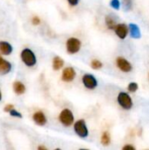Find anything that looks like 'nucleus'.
<instances>
[{"label":"nucleus","mask_w":149,"mask_h":150,"mask_svg":"<svg viewBox=\"0 0 149 150\" xmlns=\"http://www.w3.org/2000/svg\"><path fill=\"white\" fill-rule=\"evenodd\" d=\"M116 65H117L118 69L124 73H130L133 70L132 63L127 59H126L125 57H122V56L117 57Z\"/></svg>","instance_id":"7"},{"label":"nucleus","mask_w":149,"mask_h":150,"mask_svg":"<svg viewBox=\"0 0 149 150\" xmlns=\"http://www.w3.org/2000/svg\"><path fill=\"white\" fill-rule=\"evenodd\" d=\"M11 69V65L9 62L4 60L0 63V74L1 75H4V74L9 73Z\"/></svg>","instance_id":"14"},{"label":"nucleus","mask_w":149,"mask_h":150,"mask_svg":"<svg viewBox=\"0 0 149 150\" xmlns=\"http://www.w3.org/2000/svg\"><path fill=\"white\" fill-rule=\"evenodd\" d=\"M54 150H61V149H55Z\"/></svg>","instance_id":"31"},{"label":"nucleus","mask_w":149,"mask_h":150,"mask_svg":"<svg viewBox=\"0 0 149 150\" xmlns=\"http://www.w3.org/2000/svg\"><path fill=\"white\" fill-rule=\"evenodd\" d=\"M32 119H33V121L39 125V126H44L46 125L47 123V118H46V115L44 114V112H42L41 111H39V112H36L33 116H32Z\"/></svg>","instance_id":"11"},{"label":"nucleus","mask_w":149,"mask_h":150,"mask_svg":"<svg viewBox=\"0 0 149 150\" xmlns=\"http://www.w3.org/2000/svg\"><path fill=\"white\" fill-rule=\"evenodd\" d=\"M10 114L11 115V116H13V117H17V118H22V115H21V113L20 112H17L16 110H14V109H12L11 112H10Z\"/></svg>","instance_id":"22"},{"label":"nucleus","mask_w":149,"mask_h":150,"mask_svg":"<svg viewBox=\"0 0 149 150\" xmlns=\"http://www.w3.org/2000/svg\"><path fill=\"white\" fill-rule=\"evenodd\" d=\"M111 142H112V139H111L110 133L108 131H105L101 136V144L103 146L106 147V146H109L111 144Z\"/></svg>","instance_id":"16"},{"label":"nucleus","mask_w":149,"mask_h":150,"mask_svg":"<svg viewBox=\"0 0 149 150\" xmlns=\"http://www.w3.org/2000/svg\"><path fill=\"white\" fill-rule=\"evenodd\" d=\"M0 52L3 54L9 55L12 52V47L6 41H0Z\"/></svg>","instance_id":"12"},{"label":"nucleus","mask_w":149,"mask_h":150,"mask_svg":"<svg viewBox=\"0 0 149 150\" xmlns=\"http://www.w3.org/2000/svg\"><path fill=\"white\" fill-rule=\"evenodd\" d=\"M1 98H2V95H1V91H0V100H1Z\"/></svg>","instance_id":"30"},{"label":"nucleus","mask_w":149,"mask_h":150,"mask_svg":"<svg viewBox=\"0 0 149 150\" xmlns=\"http://www.w3.org/2000/svg\"><path fill=\"white\" fill-rule=\"evenodd\" d=\"M114 32L115 34L118 36V38H119L120 40H125L129 34V26L125 23L117 24Z\"/></svg>","instance_id":"8"},{"label":"nucleus","mask_w":149,"mask_h":150,"mask_svg":"<svg viewBox=\"0 0 149 150\" xmlns=\"http://www.w3.org/2000/svg\"><path fill=\"white\" fill-rule=\"evenodd\" d=\"M13 107H14L13 105H7L4 107V112H10L13 109Z\"/></svg>","instance_id":"26"},{"label":"nucleus","mask_w":149,"mask_h":150,"mask_svg":"<svg viewBox=\"0 0 149 150\" xmlns=\"http://www.w3.org/2000/svg\"><path fill=\"white\" fill-rule=\"evenodd\" d=\"M73 127H74V131L78 137L84 139L89 136V129L84 120H78L77 121H76L74 123Z\"/></svg>","instance_id":"4"},{"label":"nucleus","mask_w":149,"mask_h":150,"mask_svg":"<svg viewBox=\"0 0 149 150\" xmlns=\"http://www.w3.org/2000/svg\"><path fill=\"white\" fill-rule=\"evenodd\" d=\"M32 25H40V18L39 17H33L32 18Z\"/></svg>","instance_id":"23"},{"label":"nucleus","mask_w":149,"mask_h":150,"mask_svg":"<svg viewBox=\"0 0 149 150\" xmlns=\"http://www.w3.org/2000/svg\"><path fill=\"white\" fill-rule=\"evenodd\" d=\"M38 150H47V149L45 148L44 146H39L38 147Z\"/></svg>","instance_id":"27"},{"label":"nucleus","mask_w":149,"mask_h":150,"mask_svg":"<svg viewBox=\"0 0 149 150\" xmlns=\"http://www.w3.org/2000/svg\"><path fill=\"white\" fill-rule=\"evenodd\" d=\"M121 150H136V149L134 148V146L131 144H126Z\"/></svg>","instance_id":"25"},{"label":"nucleus","mask_w":149,"mask_h":150,"mask_svg":"<svg viewBox=\"0 0 149 150\" xmlns=\"http://www.w3.org/2000/svg\"><path fill=\"white\" fill-rule=\"evenodd\" d=\"M129 26V33L132 38L133 39H140L141 37V32L140 29V26L137 24L130 23L128 25Z\"/></svg>","instance_id":"10"},{"label":"nucleus","mask_w":149,"mask_h":150,"mask_svg":"<svg viewBox=\"0 0 149 150\" xmlns=\"http://www.w3.org/2000/svg\"><path fill=\"white\" fill-rule=\"evenodd\" d=\"M13 90H14V91L17 94L21 95V94H23L25 91V85L21 82L17 81V82H15L13 83Z\"/></svg>","instance_id":"17"},{"label":"nucleus","mask_w":149,"mask_h":150,"mask_svg":"<svg viewBox=\"0 0 149 150\" xmlns=\"http://www.w3.org/2000/svg\"><path fill=\"white\" fill-rule=\"evenodd\" d=\"M117 102L122 109L126 110V111L131 110L133 106V102L131 96L129 95V93L126 91L119 92L117 96Z\"/></svg>","instance_id":"1"},{"label":"nucleus","mask_w":149,"mask_h":150,"mask_svg":"<svg viewBox=\"0 0 149 150\" xmlns=\"http://www.w3.org/2000/svg\"><path fill=\"white\" fill-rule=\"evenodd\" d=\"M79 150H90V149H80Z\"/></svg>","instance_id":"29"},{"label":"nucleus","mask_w":149,"mask_h":150,"mask_svg":"<svg viewBox=\"0 0 149 150\" xmlns=\"http://www.w3.org/2000/svg\"><path fill=\"white\" fill-rule=\"evenodd\" d=\"M90 67H91L93 69H95V70L100 69L103 68V62H102L101 61L97 60V59H94V60H92L91 62H90Z\"/></svg>","instance_id":"18"},{"label":"nucleus","mask_w":149,"mask_h":150,"mask_svg":"<svg viewBox=\"0 0 149 150\" xmlns=\"http://www.w3.org/2000/svg\"><path fill=\"white\" fill-rule=\"evenodd\" d=\"M82 83L83 84V86L88 89V90H95L97 85H98V82L97 79L96 78V76L92 74H84L82 77Z\"/></svg>","instance_id":"6"},{"label":"nucleus","mask_w":149,"mask_h":150,"mask_svg":"<svg viewBox=\"0 0 149 150\" xmlns=\"http://www.w3.org/2000/svg\"><path fill=\"white\" fill-rule=\"evenodd\" d=\"M122 4H123L124 10L129 11L133 9V0H122Z\"/></svg>","instance_id":"19"},{"label":"nucleus","mask_w":149,"mask_h":150,"mask_svg":"<svg viewBox=\"0 0 149 150\" xmlns=\"http://www.w3.org/2000/svg\"><path fill=\"white\" fill-rule=\"evenodd\" d=\"M82 47V41L76 37H70L66 41V50L69 54H77Z\"/></svg>","instance_id":"3"},{"label":"nucleus","mask_w":149,"mask_h":150,"mask_svg":"<svg viewBox=\"0 0 149 150\" xmlns=\"http://www.w3.org/2000/svg\"><path fill=\"white\" fill-rule=\"evenodd\" d=\"M76 76V72L73 67H67L62 70L61 80L66 83H70L75 80Z\"/></svg>","instance_id":"9"},{"label":"nucleus","mask_w":149,"mask_h":150,"mask_svg":"<svg viewBox=\"0 0 149 150\" xmlns=\"http://www.w3.org/2000/svg\"><path fill=\"white\" fill-rule=\"evenodd\" d=\"M105 25L107 26L108 29L110 30H114L116 25H117V23H116V20L114 19V18L111 15H107L105 17Z\"/></svg>","instance_id":"15"},{"label":"nucleus","mask_w":149,"mask_h":150,"mask_svg":"<svg viewBox=\"0 0 149 150\" xmlns=\"http://www.w3.org/2000/svg\"><path fill=\"white\" fill-rule=\"evenodd\" d=\"M59 121L65 127H69L75 123V117L71 110L64 108L59 114Z\"/></svg>","instance_id":"2"},{"label":"nucleus","mask_w":149,"mask_h":150,"mask_svg":"<svg viewBox=\"0 0 149 150\" xmlns=\"http://www.w3.org/2000/svg\"><path fill=\"white\" fill-rule=\"evenodd\" d=\"M3 61H4V59H3V58H2V57L0 56V63H1V62H2Z\"/></svg>","instance_id":"28"},{"label":"nucleus","mask_w":149,"mask_h":150,"mask_svg":"<svg viewBox=\"0 0 149 150\" xmlns=\"http://www.w3.org/2000/svg\"><path fill=\"white\" fill-rule=\"evenodd\" d=\"M139 89V84L135 82H131L128 85H127V91L130 93H135Z\"/></svg>","instance_id":"20"},{"label":"nucleus","mask_w":149,"mask_h":150,"mask_svg":"<svg viewBox=\"0 0 149 150\" xmlns=\"http://www.w3.org/2000/svg\"><path fill=\"white\" fill-rule=\"evenodd\" d=\"M67 1H68V4H69L71 7L76 6V5L79 4V2H80V0H67Z\"/></svg>","instance_id":"24"},{"label":"nucleus","mask_w":149,"mask_h":150,"mask_svg":"<svg viewBox=\"0 0 149 150\" xmlns=\"http://www.w3.org/2000/svg\"><path fill=\"white\" fill-rule=\"evenodd\" d=\"M21 60L27 67H32L37 62L36 55L29 48H25V49L22 50V52H21Z\"/></svg>","instance_id":"5"},{"label":"nucleus","mask_w":149,"mask_h":150,"mask_svg":"<svg viewBox=\"0 0 149 150\" xmlns=\"http://www.w3.org/2000/svg\"><path fill=\"white\" fill-rule=\"evenodd\" d=\"M110 5L112 8L115 9V10H119L120 9V6H121V3L119 0H111L110 2Z\"/></svg>","instance_id":"21"},{"label":"nucleus","mask_w":149,"mask_h":150,"mask_svg":"<svg viewBox=\"0 0 149 150\" xmlns=\"http://www.w3.org/2000/svg\"><path fill=\"white\" fill-rule=\"evenodd\" d=\"M53 69L54 70H60L61 69L63 68L64 66V61L62 58H61L60 56H54V59H53Z\"/></svg>","instance_id":"13"}]
</instances>
